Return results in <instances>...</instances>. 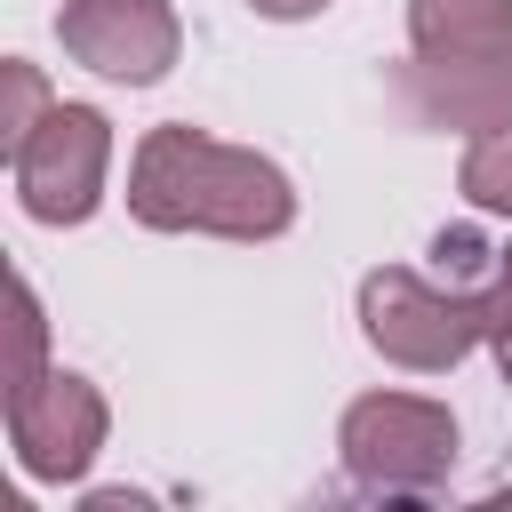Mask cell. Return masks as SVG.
<instances>
[{
    "mask_svg": "<svg viewBox=\"0 0 512 512\" xmlns=\"http://www.w3.org/2000/svg\"><path fill=\"white\" fill-rule=\"evenodd\" d=\"M128 216L144 232H208V240H280L296 224V184L280 160L224 144L192 120L144 128L128 152Z\"/></svg>",
    "mask_w": 512,
    "mask_h": 512,
    "instance_id": "6da1fadb",
    "label": "cell"
},
{
    "mask_svg": "<svg viewBox=\"0 0 512 512\" xmlns=\"http://www.w3.org/2000/svg\"><path fill=\"white\" fill-rule=\"evenodd\" d=\"M360 336L408 376H448L456 360H472V344H488L480 288H440L408 264H376L360 280Z\"/></svg>",
    "mask_w": 512,
    "mask_h": 512,
    "instance_id": "7a4b0ae2",
    "label": "cell"
},
{
    "mask_svg": "<svg viewBox=\"0 0 512 512\" xmlns=\"http://www.w3.org/2000/svg\"><path fill=\"white\" fill-rule=\"evenodd\" d=\"M336 456L368 496H432L456 472V416L424 392H360L336 424Z\"/></svg>",
    "mask_w": 512,
    "mask_h": 512,
    "instance_id": "3957f363",
    "label": "cell"
},
{
    "mask_svg": "<svg viewBox=\"0 0 512 512\" xmlns=\"http://www.w3.org/2000/svg\"><path fill=\"white\" fill-rule=\"evenodd\" d=\"M104 176H112V120L96 104H56L16 152H8V184L16 208L32 224H88L104 208Z\"/></svg>",
    "mask_w": 512,
    "mask_h": 512,
    "instance_id": "277c9868",
    "label": "cell"
},
{
    "mask_svg": "<svg viewBox=\"0 0 512 512\" xmlns=\"http://www.w3.org/2000/svg\"><path fill=\"white\" fill-rule=\"evenodd\" d=\"M56 40L72 64H88L96 80H120V88H152L184 56V24L168 0H64Z\"/></svg>",
    "mask_w": 512,
    "mask_h": 512,
    "instance_id": "5b68a950",
    "label": "cell"
},
{
    "mask_svg": "<svg viewBox=\"0 0 512 512\" xmlns=\"http://www.w3.org/2000/svg\"><path fill=\"white\" fill-rule=\"evenodd\" d=\"M104 432H112V408L88 376L72 368H48V384L8 408V448H16V472L40 480V488H72L88 480V464L104 456Z\"/></svg>",
    "mask_w": 512,
    "mask_h": 512,
    "instance_id": "8992f818",
    "label": "cell"
},
{
    "mask_svg": "<svg viewBox=\"0 0 512 512\" xmlns=\"http://www.w3.org/2000/svg\"><path fill=\"white\" fill-rule=\"evenodd\" d=\"M392 96L416 128H448V136H496L512 128V48L496 56H408L392 72Z\"/></svg>",
    "mask_w": 512,
    "mask_h": 512,
    "instance_id": "52a82bcc",
    "label": "cell"
},
{
    "mask_svg": "<svg viewBox=\"0 0 512 512\" xmlns=\"http://www.w3.org/2000/svg\"><path fill=\"white\" fill-rule=\"evenodd\" d=\"M416 56H496L512 48V0H408Z\"/></svg>",
    "mask_w": 512,
    "mask_h": 512,
    "instance_id": "ba28073f",
    "label": "cell"
},
{
    "mask_svg": "<svg viewBox=\"0 0 512 512\" xmlns=\"http://www.w3.org/2000/svg\"><path fill=\"white\" fill-rule=\"evenodd\" d=\"M8 368H0V400L24 408L40 384H48V312H40V288L24 272H8Z\"/></svg>",
    "mask_w": 512,
    "mask_h": 512,
    "instance_id": "9c48e42d",
    "label": "cell"
},
{
    "mask_svg": "<svg viewBox=\"0 0 512 512\" xmlns=\"http://www.w3.org/2000/svg\"><path fill=\"white\" fill-rule=\"evenodd\" d=\"M456 192H464L472 208H488V216H512V128L464 144V160H456Z\"/></svg>",
    "mask_w": 512,
    "mask_h": 512,
    "instance_id": "30bf717a",
    "label": "cell"
},
{
    "mask_svg": "<svg viewBox=\"0 0 512 512\" xmlns=\"http://www.w3.org/2000/svg\"><path fill=\"white\" fill-rule=\"evenodd\" d=\"M48 112H56L48 72H40V64H24V56H8V64H0V152H16Z\"/></svg>",
    "mask_w": 512,
    "mask_h": 512,
    "instance_id": "8fae6325",
    "label": "cell"
},
{
    "mask_svg": "<svg viewBox=\"0 0 512 512\" xmlns=\"http://www.w3.org/2000/svg\"><path fill=\"white\" fill-rule=\"evenodd\" d=\"M480 328H488V344H504V336H512V248H496V264H488V288H480Z\"/></svg>",
    "mask_w": 512,
    "mask_h": 512,
    "instance_id": "7c38bea8",
    "label": "cell"
},
{
    "mask_svg": "<svg viewBox=\"0 0 512 512\" xmlns=\"http://www.w3.org/2000/svg\"><path fill=\"white\" fill-rule=\"evenodd\" d=\"M480 256H488V248H480L472 232H440V240H432V264H440V272H472Z\"/></svg>",
    "mask_w": 512,
    "mask_h": 512,
    "instance_id": "4fadbf2b",
    "label": "cell"
},
{
    "mask_svg": "<svg viewBox=\"0 0 512 512\" xmlns=\"http://www.w3.org/2000/svg\"><path fill=\"white\" fill-rule=\"evenodd\" d=\"M256 16H272V24H304V16H320L328 0H248Z\"/></svg>",
    "mask_w": 512,
    "mask_h": 512,
    "instance_id": "5bb4252c",
    "label": "cell"
},
{
    "mask_svg": "<svg viewBox=\"0 0 512 512\" xmlns=\"http://www.w3.org/2000/svg\"><path fill=\"white\" fill-rule=\"evenodd\" d=\"M496 368H504V384H512V336H504V344H496Z\"/></svg>",
    "mask_w": 512,
    "mask_h": 512,
    "instance_id": "9a60e30c",
    "label": "cell"
}]
</instances>
